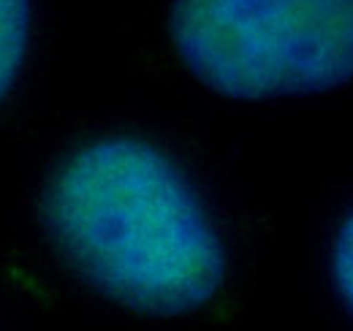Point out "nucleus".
<instances>
[{"label":"nucleus","instance_id":"3","mask_svg":"<svg viewBox=\"0 0 353 331\" xmlns=\"http://www.w3.org/2000/svg\"><path fill=\"white\" fill-rule=\"evenodd\" d=\"M30 43V0H0V101L11 92Z\"/></svg>","mask_w":353,"mask_h":331},{"label":"nucleus","instance_id":"1","mask_svg":"<svg viewBox=\"0 0 353 331\" xmlns=\"http://www.w3.org/2000/svg\"><path fill=\"white\" fill-rule=\"evenodd\" d=\"M41 214L63 261L131 310L179 315L221 288L218 231L179 168L144 141L101 139L71 152Z\"/></svg>","mask_w":353,"mask_h":331},{"label":"nucleus","instance_id":"4","mask_svg":"<svg viewBox=\"0 0 353 331\" xmlns=\"http://www.w3.org/2000/svg\"><path fill=\"white\" fill-rule=\"evenodd\" d=\"M332 269H334V283L343 296V301L351 307L353 312V212L345 217L337 242H334V258H332Z\"/></svg>","mask_w":353,"mask_h":331},{"label":"nucleus","instance_id":"2","mask_svg":"<svg viewBox=\"0 0 353 331\" xmlns=\"http://www.w3.org/2000/svg\"><path fill=\"white\" fill-rule=\"evenodd\" d=\"M169 30L190 74L225 98L353 79V0H174Z\"/></svg>","mask_w":353,"mask_h":331}]
</instances>
